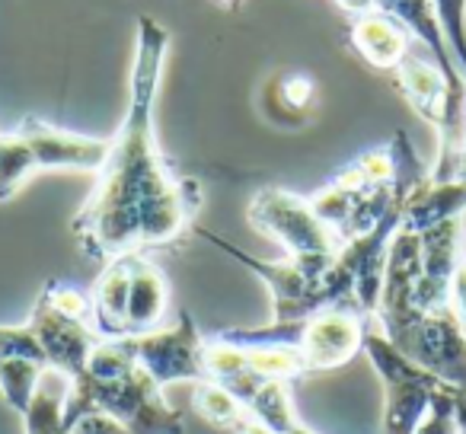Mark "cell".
Returning <instances> with one entry per match:
<instances>
[{
	"instance_id": "9c48e42d",
	"label": "cell",
	"mask_w": 466,
	"mask_h": 434,
	"mask_svg": "<svg viewBox=\"0 0 466 434\" xmlns=\"http://www.w3.org/2000/svg\"><path fill=\"white\" fill-rule=\"evenodd\" d=\"M122 342L131 351V358L154 377L157 387H169L179 380L208 383L205 336L186 310L167 329L144 332V336H131Z\"/></svg>"
},
{
	"instance_id": "7402d4cb",
	"label": "cell",
	"mask_w": 466,
	"mask_h": 434,
	"mask_svg": "<svg viewBox=\"0 0 466 434\" xmlns=\"http://www.w3.org/2000/svg\"><path fill=\"white\" fill-rule=\"evenodd\" d=\"M218 4H224V7H230V4H237V0H218Z\"/></svg>"
},
{
	"instance_id": "7c38bea8",
	"label": "cell",
	"mask_w": 466,
	"mask_h": 434,
	"mask_svg": "<svg viewBox=\"0 0 466 434\" xmlns=\"http://www.w3.org/2000/svg\"><path fill=\"white\" fill-rule=\"evenodd\" d=\"M167 310H169L167 275H163V268L157 266L147 253L135 249V253H131V281H128V300H125V319H122L125 336L122 338L160 329Z\"/></svg>"
},
{
	"instance_id": "ac0fdd59",
	"label": "cell",
	"mask_w": 466,
	"mask_h": 434,
	"mask_svg": "<svg viewBox=\"0 0 466 434\" xmlns=\"http://www.w3.org/2000/svg\"><path fill=\"white\" fill-rule=\"evenodd\" d=\"M438 10L441 29L447 35V45L453 52V61L466 77V0H431Z\"/></svg>"
},
{
	"instance_id": "7a4b0ae2",
	"label": "cell",
	"mask_w": 466,
	"mask_h": 434,
	"mask_svg": "<svg viewBox=\"0 0 466 434\" xmlns=\"http://www.w3.org/2000/svg\"><path fill=\"white\" fill-rule=\"evenodd\" d=\"M103 412L131 434H182L186 419L163 396V387L131 358L122 338H103L86 368L71 380L67 419Z\"/></svg>"
},
{
	"instance_id": "5bb4252c",
	"label": "cell",
	"mask_w": 466,
	"mask_h": 434,
	"mask_svg": "<svg viewBox=\"0 0 466 434\" xmlns=\"http://www.w3.org/2000/svg\"><path fill=\"white\" fill-rule=\"evenodd\" d=\"M466 214V176L457 179H425L415 186L409 195L406 207H402V224L400 230L409 234H425V230L438 227L444 221H457Z\"/></svg>"
},
{
	"instance_id": "3957f363",
	"label": "cell",
	"mask_w": 466,
	"mask_h": 434,
	"mask_svg": "<svg viewBox=\"0 0 466 434\" xmlns=\"http://www.w3.org/2000/svg\"><path fill=\"white\" fill-rule=\"evenodd\" d=\"M198 230L201 240H208L211 247H218L220 253H227L230 259H237L243 268L256 275V278L266 281L268 294H272V323L288 326L300 323V319L313 317L319 310H329V307H349L358 310L355 291H351L349 278L339 272L336 256H288L279 262H266L249 256L247 249L233 247L230 240L211 234V230ZM361 313V310H358Z\"/></svg>"
},
{
	"instance_id": "8fae6325",
	"label": "cell",
	"mask_w": 466,
	"mask_h": 434,
	"mask_svg": "<svg viewBox=\"0 0 466 434\" xmlns=\"http://www.w3.org/2000/svg\"><path fill=\"white\" fill-rule=\"evenodd\" d=\"M421 240V272L415 285V310L431 313L447 307V291L457 262L463 259V217L444 221L419 234Z\"/></svg>"
},
{
	"instance_id": "44dd1931",
	"label": "cell",
	"mask_w": 466,
	"mask_h": 434,
	"mask_svg": "<svg viewBox=\"0 0 466 434\" xmlns=\"http://www.w3.org/2000/svg\"><path fill=\"white\" fill-rule=\"evenodd\" d=\"M345 10H351V14H364V10H374V0H339Z\"/></svg>"
},
{
	"instance_id": "ba28073f",
	"label": "cell",
	"mask_w": 466,
	"mask_h": 434,
	"mask_svg": "<svg viewBox=\"0 0 466 434\" xmlns=\"http://www.w3.org/2000/svg\"><path fill=\"white\" fill-rule=\"evenodd\" d=\"M247 217L259 234L275 240L288 256H336L339 240L317 217L310 198H300L279 186L259 188L247 207Z\"/></svg>"
},
{
	"instance_id": "6da1fadb",
	"label": "cell",
	"mask_w": 466,
	"mask_h": 434,
	"mask_svg": "<svg viewBox=\"0 0 466 434\" xmlns=\"http://www.w3.org/2000/svg\"><path fill=\"white\" fill-rule=\"evenodd\" d=\"M169 52V29L137 16L128 109L109 141L90 198L74 214L71 230L90 259L109 262L131 249L167 247L192 227L201 211V182L176 176L157 144V96Z\"/></svg>"
},
{
	"instance_id": "30bf717a",
	"label": "cell",
	"mask_w": 466,
	"mask_h": 434,
	"mask_svg": "<svg viewBox=\"0 0 466 434\" xmlns=\"http://www.w3.org/2000/svg\"><path fill=\"white\" fill-rule=\"evenodd\" d=\"M412 361L457 389H466V332L451 307L421 313L396 342Z\"/></svg>"
},
{
	"instance_id": "52a82bcc",
	"label": "cell",
	"mask_w": 466,
	"mask_h": 434,
	"mask_svg": "<svg viewBox=\"0 0 466 434\" xmlns=\"http://www.w3.org/2000/svg\"><path fill=\"white\" fill-rule=\"evenodd\" d=\"M361 351L374 364L383 383V399H387L383 402V434H415L431 412L434 399L451 383H444L419 361H412L406 351L396 348L377 323L364 332Z\"/></svg>"
},
{
	"instance_id": "8992f818",
	"label": "cell",
	"mask_w": 466,
	"mask_h": 434,
	"mask_svg": "<svg viewBox=\"0 0 466 434\" xmlns=\"http://www.w3.org/2000/svg\"><path fill=\"white\" fill-rule=\"evenodd\" d=\"M26 323L39 338L48 370L67 377V380H74L86 368L93 348L103 342L90 319V294L67 281H48L42 288L33 317Z\"/></svg>"
},
{
	"instance_id": "5b68a950",
	"label": "cell",
	"mask_w": 466,
	"mask_h": 434,
	"mask_svg": "<svg viewBox=\"0 0 466 434\" xmlns=\"http://www.w3.org/2000/svg\"><path fill=\"white\" fill-rule=\"evenodd\" d=\"M370 319H364L358 310L349 307H329L300 323L288 326H259V329H224L214 332L220 342L230 345H291L298 348L304 374H319V370H336L349 364L358 351L364 348V332L370 329Z\"/></svg>"
},
{
	"instance_id": "277c9868",
	"label": "cell",
	"mask_w": 466,
	"mask_h": 434,
	"mask_svg": "<svg viewBox=\"0 0 466 434\" xmlns=\"http://www.w3.org/2000/svg\"><path fill=\"white\" fill-rule=\"evenodd\" d=\"M106 154H109V141L103 137L55 128L35 116L23 118L16 131L0 135V201H10L29 176L46 169L99 173Z\"/></svg>"
},
{
	"instance_id": "e0dca14e",
	"label": "cell",
	"mask_w": 466,
	"mask_h": 434,
	"mask_svg": "<svg viewBox=\"0 0 466 434\" xmlns=\"http://www.w3.org/2000/svg\"><path fill=\"white\" fill-rule=\"evenodd\" d=\"M192 406L195 412L201 415L205 421H211V425L218 428H230L233 421L243 415V406L237 399H233L230 393H227L220 383H195V393H192Z\"/></svg>"
},
{
	"instance_id": "4fadbf2b",
	"label": "cell",
	"mask_w": 466,
	"mask_h": 434,
	"mask_svg": "<svg viewBox=\"0 0 466 434\" xmlns=\"http://www.w3.org/2000/svg\"><path fill=\"white\" fill-rule=\"evenodd\" d=\"M349 39L355 52L377 71H393L409 52H412V35L406 33L400 20H393L383 10H364L355 14L349 26Z\"/></svg>"
},
{
	"instance_id": "9a60e30c",
	"label": "cell",
	"mask_w": 466,
	"mask_h": 434,
	"mask_svg": "<svg viewBox=\"0 0 466 434\" xmlns=\"http://www.w3.org/2000/svg\"><path fill=\"white\" fill-rule=\"evenodd\" d=\"M67 393H71V380L55 370H46L35 387L33 399H29L23 419V431L26 434H71L74 425L67 419Z\"/></svg>"
},
{
	"instance_id": "d6986e66",
	"label": "cell",
	"mask_w": 466,
	"mask_h": 434,
	"mask_svg": "<svg viewBox=\"0 0 466 434\" xmlns=\"http://www.w3.org/2000/svg\"><path fill=\"white\" fill-rule=\"evenodd\" d=\"M451 389L447 387L444 393L434 399L431 412H428V419L421 421V428L415 434H457V428H453V406H451Z\"/></svg>"
},
{
	"instance_id": "2e32d148",
	"label": "cell",
	"mask_w": 466,
	"mask_h": 434,
	"mask_svg": "<svg viewBox=\"0 0 466 434\" xmlns=\"http://www.w3.org/2000/svg\"><path fill=\"white\" fill-rule=\"evenodd\" d=\"M313 103H317V86H313V77H304V74L272 77L262 90V109L281 128H300L310 122Z\"/></svg>"
},
{
	"instance_id": "ffe728a7",
	"label": "cell",
	"mask_w": 466,
	"mask_h": 434,
	"mask_svg": "<svg viewBox=\"0 0 466 434\" xmlns=\"http://www.w3.org/2000/svg\"><path fill=\"white\" fill-rule=\"evenodd\" d=\"M451 406H453V428L457 434H466V389H451Z\"/></svg>"
}]
</instances>
